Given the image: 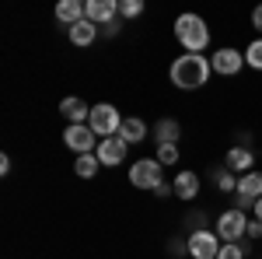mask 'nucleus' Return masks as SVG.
<instances>
[{"label":"nucleus","mask_w":262,"mask_h":259,"mask_svg":"<svg viewBox=\"0 0 262 259\" xmlns=\"http://www.w3.org/2000/svg\"><path fill=\"white\" fill-rule=\"evenodd\" d=\"M119 137L126 140V144H140V140L147 137V123H143V119H137V116L122 119V126H119Z\"/></svg>","instance_id":"16"},{"label":"nucleus","mask_w":262,"mask_h":259,"mask_svg":"<svg viewBox=\"0 0 262 259\" xmlns=\"http://www.w3.org/2000/svg\"><path fill=\"white\" fill-rule=\"evenodd\" d=\"M143 0H119V18H140Z\"/></svg>","instance_id":"23"},{"label":"nucleus","mask_w":262,"mask_h":259,"mask_svg":"<svg viewBox=\"0 0 262 259\" xmlns=\"http://www.w3.org/2000/svg\"><path fill=\"white\" fill-rule=\"evenodd\" d=\"M252 214H255V221H262V196L255 200V207H252Z\"/></svg>","instance_id":"29"},{"label":"nucleus","mask_w":262,"mask_h":259,"mask_svg":"<svg viewBox=\"0 0 262 259\" xmlns=\"http://www.w3.org/2000/svg\"><path fill=\"white\" fill-rule=\"evenodd\" d=\"M245 252H248V249H245L242 242H224L217 259H245Z\"/></svg>","instance_id":"22"},{"label":"nucleus","mask_w":262,"mask_h":259,"mask_svg":"<svg viewBox=\"0 0 262 259\" xmlns=\"http://www.w3.org/2000/svg\"><path fill=\"white\" fill-rule=\"evenodd\" d=\"M95 39H98V25H91L88 18L77 21V25L70 28V42H74V46H91Z\"/></svg>","instance_id":"17"},{"label":"nucleus","mask_w":262,"mask_h":259,"mask_svg":"<svg viewBox=\"0 0 262 259\" xmlns=\"http://www.w3.org/2000/svg\"><path fill=\"white\" fill-rule=\"evenodd\" d=\"M210 74H213V67H210V60H206L203 53H182L179 60L171 63V84L182 88V91L203 88V84L210 81Z\"/></svg>","instance_id":"1"},{"label":"nucleus","mask_w":262,"mask_h":259,"mask_svg":"<svg viewBox=\"0 0 262 259\" xmlns=\"http://www.w3.org/2000/svg\"><path fill=\"white\" fill-rule=\"evenodd\" d=\"M158 161L161 165H175L179 161V144H158Z\"/></svg>","instance_id":"24"},{"label":"nucleus","mask_w":262,"mask_h":259,"mask_svg":"<svg viewBox=\"0 0 262 259\" xmlns=\"http://www.w3.org/2000/svg\"><path fill=\"white\" fill-rule=\"evenodd\" d=\"M126 147H129V144H126V140H122L119 133H116V137H105V140H98V151H95V154H98L101 168L122 165V161H126Z\"/></svg>","instance_id":"10"},{"label":"nucleus","mask_w":262,"mask_h":259,"mask_svg":"<svg viewBox=\"0 0 262 259\" xmlns=\"http://www.w3.org/2000/svg\"><path fill=\"white\" fill-rule=\"evenodd\" d=\"M224 242L217 238V231H206V228H196L189 235V256L192 259H217Z\"/></svg>","instance_id":"6"},{"label":"nucleus","mask_w":262,"mask_h":259,"mask_svg":"<svg viewBox=\"0 0 262 259\" xmlns=\"http://www.w3.org/2000/svg\"><path fill=\"white\" fill-rule=\"evenodd\" d=\"M116 14H119L116 0H88L84 4V18L91 21V25H98V28H105L108 21H116Z\"/></svg>","instance_id":"11"},{"label":"nucleus","mask_w":262,"mask_h":259,"mask_svg":"<svg viewBox=\"0 0 262 259\" xmlns=\"http://www.w3.org/2000/svg\"><path fill=\"white\" fill-rule=\"evenodd\" d=\"M60 112L67 116V123H70V126H81V123L91 119V105H88L84 98H63L60 102Z\"/></svg>","instance_id":"13"},{"label":"nucleus","mask_w":262,"mask_h":259,"mask_svg":"<svg viewBox=\"0 0 262 259\" xmlns=\"http://www.w3.org/2000/svg\"><path fill=\"white\" fill-rule=\"evenodd\" d=\"M161 161L158 158H140V161H133V168H129V182H133V186H137V189H150V193H154V189H158V186H161Z\"/></svg>","instance_id":"4"},{"label":"nucleus","mask_w":262,"mask_h":259,"mask_svg":"<svg viewBox=\"0 0 262 259\" xmlns=\"http://www.w3.org/2000/svg\"><path fill=\"white\" fill-rule=\"evenodd\" d=\"M154 137H158V144H179V137H182L179 119H158V126H154Z\"/></svg>","instance_id":"18"},{"label":"nucleus","mask_w":262,"mask_h":259,"mask_svg":"<svg viewBox=\"0 0 262 259\" xmlns=\"http://www.w3.org/2000/svg\"><path fill=\"white\" fill-rule=\"evenodd\" d=\"M259 196H262V172L238 175V189H234V203H238V210H252Z\"/></svg>","instance_id":"8"},{"label":"nucleus","mask_w":262,"mask_h":259,"mask_svg":"<svg viewBox=\"0 0 262 259\" xmlns=\"http://www.w3.org/2000/svg\"><path fill=\"white\" fill-rule=\"evenodd\" d=\"M88 126L95 130V137L105 140V137H116L122 126V116L116 105H108V102H101V105H91V119H88Z\"/></svg>","instance_id":"3"},{"label":"nucleus","mask_w":262,"mask_h":259,"mask_svg":"<svg viewBox=\"0 0 262 259\" xmlns=\"http://www.w3.org/2000/svg\"><path fill=\"white\" fill-rule=\"evenodd\" d=\"M252 165H255V154H252L248 147H231L227 158H224V168H231L234 175H248Z\"/></svg>","instance_id":"12"},{"label":"nucleus","mask_w":262,"mask_h":259,"mask_svg":"<svg viewBox=\"0 0 262 259\" xmlns=\"http://www.w3.org/2000/svg\"><path fill=\"white\" fill-rule=\"evenodd\" d=\"M213 182H217L221 193H234V189H238V175H234L231 168H213Z\"/></svg>","instance_id":"20"},{"label":"nucleus","mask_w":262,"mask_h":259,"mask_svg":"<svg viewBox=\"0 0 262 259\" xmlns=\"http://www.w3.org/2000/svg\"><path fill=\"white\" fill-rule=\"evenodd\" d=\"M56 21H63V25H77V21H84V4L81 0H60L56 4Z\"/></svg>","instance_id":"15"},{"label":"nucleus","mask_w":262,"mask_h":259,"mask_svg":"<svg viewBox=\"0 0 262 259\" xmlns=\"http://www.w3.org/2000/svg\"><path fill=\"white\" fill-rule=\"evenodd\" d=\"M210 67H213V74H221V77H234V74H242V67H245V53L224 46V49H217V53L210 56Z\"/></svg>","instance_id":"9"},{"label":"nucleus","mask_w":262,"mask_h":259,"mask_svg":"<svg viewBox=\"0 0 262 259\" xmlns=\"http://www.w3.org/2000/svg\"><path fill=\"white\" fill-rule=\"evenodd\" d=\"M248 238H262V221H248Z\"/></svg>","instance_id":"25"},{"label":"nucleus","mask_w":262,"mask_h":259,"mask_svg":"<svg viewBox=\"0 0 262 259\" xmlns=\"http://www.w3.org/2000/svg\"><path fill=\"white\" fill-rule=\"evenodd\" d=\"M63 144H67L74 154H95V151H98V137H95V130H91L88 123H81V126H67Z\"/></svg>","instance_id":"7"},{"label":"nucleus","mask_w":262,"mask_h":259,"mask_svg":"<svg viewBox=\"0 0 262 259\" xmlns=\"http://www.w3.org/2000/svg\"><path fill=\"white\" fill-rule=\"evenodd\" d=\"M171 186H175V196H179V200H196V196H200V175H196V172H189V168L179 172Z\"/></svg>","instance_id":"14"},{"label":"nucleus","mask_w":262,"mask_h":259,"mask_svg":"<svg viewBox=\"0 0 262 259\" xmlns=\"http://www.w3.org/2000/svg\"><path fill=\"white\" fill-rule=\"evenodd\" d=\"M175 39L185 53H203L210 46V28L200 14H179L175 18Z\"/></svg>","instance_id":"2"},{"label":"nucleus","mask_w":262,"mask_h":259,"mask_svg":"<svg viewBox=\"0 0 262 259\" xmlns=\"http://www.w3.org/2000/svg\"><path fill=\"white\" fill-rule=\"evenodd\" d=\"M171 193H175V186H168V182H161V186H158V189H154V196H171Z\"/></svg>","instance_id":"27"},{"label":"nucleus","mask_w":262,"mask_h":259,"mask_svg":"<svg viewBox=\"0 0 262 259\" xmlns=\"http://www.w3.org/2000/svg\"><path fill=\"white\" fill-rule=\"evenodd\" d=\"M245 63H248L252 70H262V35L248 42V49H245Z\"/></svg>","instance_id":"21"},{"label":"nucleus","mask_w":262,"mask_h":259,"mask_svg":"<svg viewBox=\"0 0 262 259\" xmlns=\"http://www.w3.org/2000/svg\"><path fill=\"white\" fill-rule=\"evenodd\" d=\"M98 168H101L98 154H77V161H74V172H77L81 179H95V175H98Z\"/></svg>","instance_id":"19"},{"label":"nucleus","mask_w":262,"mask_h":259,"mask_svg":"<svg viewBox=\"0 0 262 259\" xmlns=\"http://www.w3.org/2000/svg\"><path fill=\"white\" fill-rule=\"evenodd\" d=\"M252 28H255V32L262 35V4L255 7V11H252Z\"/></svg>","instance_id":"26"},{"label":"nucleus","mask_w":262,"mask_h":259,"mask_svg":"<svg viewBox=\"0 0 262 259\" xmlns=\"http://www.w3.org/2000/svg\"><path fill=\"white\" fill-rule=\"evenodd\" d=\"M245 235H248V217H245V210L231 207V210H224L221 217H217V238L221 242H242Z\"/></svg>","instance_id":"5"},{"label":"nucleus","mask_w":262,"mask_h":259,"mask_svg":"<svg viewBox=\"0 0 262 259\" xmlns=\"http://www.w3.org/2000/svg\"><path fill=\"white\" fill-rule=\"evenodd\" d=\"M116 32H119V18H116V21H108V25H105V35H116Z\"/></svg>","instance_id":"28"}]
</instances>
